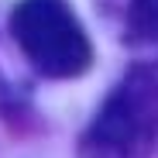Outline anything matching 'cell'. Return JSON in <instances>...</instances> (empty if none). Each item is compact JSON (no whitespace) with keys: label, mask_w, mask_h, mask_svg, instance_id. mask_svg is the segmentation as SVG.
Returning <instances> with one entry per match:
<instances>
[{"label":"cell","mask_w":158,"mask_h":158,"mask_svg":"<svg viewBox=\"0 0 158 158\" xmlns=\"http://www.w3.org/2000/svg\"><path fill=\"white\" fill-rule=\"evenodd\" d=\"M158 141V83L148 69H131L79 134V158H151Z\"/></svg>","instance_id":"cell-1"},{"label":"cell","mask_w":158,"mask_h":158,"mask_svg":"<svg viewBox=\"0 0 158 158\" xmlns=\"http://www.w3.org/2000/svg\"><path fill=\"white\" fill-rule=\"evenodd\" d=\"M124 31L131 45H148L158 41V0H131Z\"/></svg>","instance_id":"cell-3"},{"label":"cell","mask_w":158,"mask_h":158,"mask_svg":"<svg viewBox=\"0 0 158 158\" xmlns=\"http://www.w3.org/2000/svg\"><path fill=\"white\" fill-rule=\"evenodd\" d=\"M10 35L45 79H76L93 65V41L65 0H21Z\"/></svg>","instance_id":"cell-2"}]
</instances>
